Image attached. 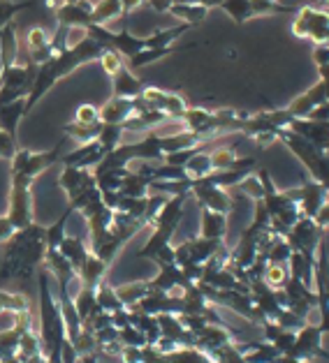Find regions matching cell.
Returning a JSON list of instances; mask_svg holds the SVG:
<instances>
[{"label":"cell","mask_w":329,"mask_h":363,"mask_svg":"<svg viewBox=\"0 0 329 363\" xmlns=\"http://www.w3.org/2000/svg\"><path fill=\"white\" fill-rule=\"evenodd\" d=\"M146 5L158 14H167L170 12V7L174 5V0H146Z\"/></svg>","instance_id":"53"},{"label":"cell","mask_w":329,"mask_h":363,"mask_svg":"<svg viewBox=\"0 0 329 363\" xmlns=\"http://www.w3.org/2000/svg\"><path fill=\"white\" fill-rule=\"evenodd\" d=\"M176 5H200V7H207V10H213V7H220L223 0H174Z\"/></svg>","instance_id":"51"},{"label":"cell","mask_w":329,"mask_h":363,"mask_svg":"<svg viewBox=\"0 0 329 363\" xmlns=\"http://www.w3.org/2000/svg\"><path fill=\"white\" fill-rule=\"evenodd\" d=\"M56 250L65 257V259L70 262V267H72L75 271L82 267L86 257L91 255V250H88V243L82 241L79 236H65L63 241H60V245L56 247Z\"/></svg>","instance_id":"25"},{"label":"cell","mask_w":329,"mask_h":363,"mask_svg":"<svg viewBox=\"0 0 329 363\" xmlns=\"http://www.w3.org/2000/svg\"><path fill=\"white\" fill-rule=\"evenodd\" d=\"M190 26L188 23H179L172 26V28H163L151 33L149 38H144V49H165V47H174V42L181 38L183 33H188Z\"/></svg>","instance_id":"26"},{"label":"cell","mask_w":329,"mask_h":363,"mask_svg":"<svg viewBox=\"0 0 329 363\" xmlns=\"http://www.w3.org/2000/svg\"><path fill=\"white\" fill-rule=\"evenodd\" d=\"M100 130H102V123H95V125H84V123H68L63 125V132L68 139L79 141V144H88V141H97L100 137Z\"/></svg>","instance_id":"32"},{"label":"cell","mask_w":329,"mask_h":363,"mask_svg":"<svg viewBox=\"0 0 329 363\" xmlns=\"http://www.w3.org/2000/svg\"><path fill=\"white\" fill-rule=\"evenodd\" d=\"M35 74H38V65L33 63L5 67L0 72V104L21 100V97L26 100L33 88Z\"/></svg>","instance_id":"6"},{"label":"cell","mask_w":329,"mask_h":363,"mask_svg":"<svg viewBox=\"0 0 329 363\" xmlns=\"http://www.w3.org/2000/svg\"><path fill=\"white\" fill-rule=\"evenodd\" d=\"M190 199L198 203L200 208H209V211H216V213H225L230 216V211L234 206V199L232 194L223 188H216L207 181H193L190 185Z\"/></svg>","instance_id":"10"},{"label":"cell","mask_w":329,"mask_h":363,"mask_svg":"<svg viewBox=\"0 0 329 363\" xmlns=\"http://www.w3.org/2000/svg\"><path fill=\"white\" fill-rule=\"evenodd\" d=\"M68 137H63L51 150H42V153H35L28 148H19L12 157V181H21L33 185V181L38 179L42 172H47L49 167L60 162L63 157V146H65Z\"/></svg>","instance_id":"4"},{"label":"cell","mask_w":329,"mask_h":363,"mask_svg":"<svg viewBox=\"0 0 329 363\" xmlns=\"http://www.w3.org/2000/svg\"><path fill=\"white\" fill-rule=\"evenodd\" d=\"M47 243H44V227L31 225L16 229L10 241L5 243V257L0 264V282L3 280H31L33 273L44 264Z\"/></svg>","instance_id":"2"},{"label":"cell","mask_w":329,"mask_h":363,"mask_svg":"<svg viewBox=\"0 0 329 363\" xmlns=\"http://www.w3.org/2000/svg\"><path fill=\"white\" fill-rule=\"evenodd\" d=\"M104 47L100 42H95L93 38H82L75 42L72 47H68L58 54H53L47 63L38 65V74H35V82L28 97H26V113H31L33 107L38 104L44 95H47L53 86H56L60 79H65L68 74H72L75 69H79L86 63H93V60H100Z\"/></svg>","instance_id":"1"},{"label":"cell","mask_w":329,"mask_h":363,"mask_svg":"<svg viewBox=\"0 0 329 363\" xmlns=\"http://www.w3.org/2000/svg\"><path fill=\"white\" fill-rule=\"evenodd\" d=\"M264 3H279V0H264Z\"/></svg>","instance_id":"58"},{"label":"cell","mask_w":329,"mask_h":363,"mask_svg":"<svg viewBox=\"0 0 329 363\" xmlns=\"http://www.w3.org/2000/svg\"><path fill=\"white\" fill-rule=\"evenodd\" d=\"M23 116H26V100L23 97L21 100L0 104V130L16 137V130H19V123Z\"/></svg>","instance_id":"24"},{"label":"cell","mask_w":329,"mask_h":363,"mask_svg":"<svg viewBox=\"0 0 329 363\" xmlns=\"http://www.w3.org/2000/svg\"><path fill=\"white\" fill-rule=\"evenodd\" d=\"M308 121H329V102H323L308 113Z\"/></svg>","instance_id":"55"},{"label":"cell","mask_w":329,"mask_h":363,"mask_svg":"<svg viewBox=\"0 0 329 363\" xmlns=\"http://www.w3.org/2000/svg\"><path fill=\"white\" fill-rule=\"evenodd\" d=\"M167 363H218L209 354H204L198 347H179L174 350L172 354H165Z\"/></svg>","instance_id":"38"},{"label":"cell","mask_w":329,"mask_h":363,"mask_svg":"<svg viewBox=\"0 0 329 363\" xmlns=\"http://www.w3.org/2000/svg\"><path fill=\"white\" fill-rule=\"evenodd\" d=\"M292 33L301 40H311L313 44L329 42V12L323 7H297Z\"/></svg>","instance_id":"5"},{"label":"cell","mask_w":329,"mask_h":363,"mask_svg":"<svg viewBox=\"0 0 329 363\" xmlns=\"http://www.w3.org/2000/svg\"><path fill=\"white\" fill-rule=\"evenodd\" d=\"M51 273L40 267L38 273V287H40V340H42V350L44 357L49 361H60V347L68 340L65 335V324H63V315H60V306H58V296H53L51 291Z\"/></svg>","instance_id":"3"},{"label":"cell","mask_w":329,"mask_h":363,"mask_svg":"<svg viewBox=\"0 0 329 363\" xmlns=\"http://www.w3.org/2000/svg\"><path fill=\"white\" fill-rule=\"evenodd\" d=\"M167 14L176 16L181 23H188L193 28V26H198V23H202L204 19H207L209 10H207V7H200V5H176L174 3Z\"/></svg>","instance_id":"35"},{"label":"cell","mask_w":329,"mask_h":363,"mask_svg":"<svg viewBox=\"0 0 329 363\" xmlns=\"http://www.w3.org/2000/svg\"><path fill=\"white\" fill-rule=\"evenodd\" d=\"M26 47H28V63L33 65L47 63V60L56 54L51 47V35L44 28H40V26H35V28L26 33Z\"/></svg>","instance_id":"18"},{"label":"cell","mask_w":329,"mask_h":363,"mask_svg":"<svg viewBox=\"0 0 329 363\" xmlns=\"http://www.w3.org/2000/svg\"><path fill=\"white\" fill-rule=\"evenodd\" d=\"M237 190L244 194V197H248V199H253V201H260L262 197H264V190H262V183H260V179L255 176V172L251 174V176H246V179L237 185Z\"/></svg>","instance_id":"46"},{"label":"cell","mask_w":329,"mask_h":363,"mask_svg":"<svg viewBox=\"0 0 329 363\" xmlns=\"http://www.w3.org/2000/svg\"><path fill=\"white\" fill-rule=\"evenodd\" d=\"M97 63L102 65V69L109 77H114L119 72V69H123L126 67V58H123L119 51H114V49H104L102 51V56H100V60H97Z\"/></svg>","instance_id":"45"},{"label":"cell","mask_w":329,"mask_h":363,"mask_svg":"<svg viewBox=\"0 0 329 363\" xmlns=\"http://www.w3.org/2000/svg\"><path fill=\"white\" fill-rule=\"evenodd\" d=\"M323 153H325V155H327V160H329V146H327V148H325V150H323Z\"/></svg>","instance_id":"57"},{"label":"cell","mask_w":329,"mask_h":363,"mask_svg":"<svg viewBox=\"0 0 329 363\" xmlns=\"http://www.w3.org/2000/svg\"><path fill=\"white\" fill-rule=\"evenodd\" d=\"M123 135L126 130L123 125H104L102 123V130H100V137H97V144L104 148V153H112L123 144Z\"/></svg>","instance_id":"40"},{"label":"cell","mask_w":329,"mask_h":363,"mask_svg":"<svg viewBox=\"0 0 329 363\" xmlns=\"http://www.w3.org/2000/svg\"><path fill=\"white\" fill-rule=\"evenodd\" d=\"M174 51H179L176 47H165V49H141L139 54H135L130 60H128V69H141V67H146V65H151V63H156V60H163V58H167L170 54H174Z\"/></svg>","instance_id":"33"},{"label":"cell","mask_w":329,"mask_h":363,"mask_svg":"<svg viewBox=\"0 0 329 363\" xmlns=\"http://www.w3.org/2000/svg\"><path fill=\"white\" fill-rule=\"evenodd\" d=\"M315 220V225L320 227V229H329V199L320 206V211H318V216L313 218Z\"/></svg>","instance_id":"52"},{"label":"cell","mask_w":329,"mask_h":363,"mask_svg":"<svg viewBox=\"0 0 329 363\" xmlns=\"http://www.w3.org/2000/svg\"><path fill=\"white\" fill-rule=\"evenodd\" d=\"M75 121L84 123V125H95V123H102L100 121V109L93 107V104H79L77 111H75Z\"/></svg>","instance_id":"48"},{"label":"cell","mask_w":329,"mask_h":363,"mask_svg":"<svg viewBox=\"0 0 329 363\" xmlns=\"http://www.w3.org/2000/svg\"><path fill=\"white\" fill-rule=\"evenodd\" d=\"M290 257H292V247L283 236H274L264 250L266 264H288Z\"/></svg>","instance_id":"37"},{"label":"cell","mask_w":329,"mask_h":363,"mask_svg":"<svg viewBox=\"0 0 329 363\" xmlns=\"http://www.w3.org/2000/svg\"><path fill=\"white\" fill-rule=\"evenodd\" d=\"M141 100H144L151 109L165 113V116L170 118V121H181L185 109H188V102H185L183 95L163 91V88H153V86L144 88V93H141Z\"/></svg>","instance_id":"11"},{"label":"cell","mask_w":329,"mask_h":363,"mask_svg":"<svg viewBox=\"0 0 329 363\" xmlns=\"http://www.w3.org/2000/svg\"><path fill=\"white\" fill-rule=\"evenodd\" d=\"M60 190L68 194L70 201H75L77 197H82L86 190L95 188V179L91 169H77V167H63V172L58 176Z\"/></svg>","instance_id":"14"},{"label":"cell","mask_w":329,"mask_h":363,"mask_svg":"<svg viewBox=\"0 0 329 363\" xmlns=\"http://www.w3.org/2000/svg\"><path fill=\"white\" fill-rule=\"evenodd\" d=\"M227 229H230V220L225 213L200 208V234L198 236L211 238V241H225Z\"/></svg>","instance_id":"20"},{"label":"cell","mask_w":329,"mask_h":363,"mask_svg":"<svg viewBox=\"0 0 329 363\" xmlns=\"http://www.w3.org/2000/svg\"><path fill=\"white\" fill-rule=\"evenodd\" d=\"M95 301H97V306H100L102 313L114 315V313H119V310H123V303L117 296V289H114L107 280L95 287Z\"/></svg>","instance_id":"34"},{"label":"cell","mask_w":329,"mask_h":363,"mask_svg":"<svg viewBox=\"0 0 329 363\" xmlns=\"http://www.w3.org/2000/svg\"><path fill=\"white\" fill-rule=\"evenodd\" d=\"M31 7H35V0H23V3H14V0H0V30H3V26L14 21L16 14L23 12V10H31Z\"/></svg>","instance_id":"43"},{"label":"cell","mask_w":329,"mask_h":363,"mask_svg":"<svg viewBox=\"0 0 329 363\" xmlns=\"http://www.w3.org/2000/svg\"><path fill=\"white\" fill-rule=\"evenodd\" d=\"M220 10H223L237 26H244L246 21L255 19V14H253V3H251V0H223Z\"/></svg>","instance_id":"31"},{"label":"cell","mask_w":329,"mask_h":363,"mask_svg":"<svg viewBox=\"0 0 329 363\" xmlns=\"http://www.w3.org/2000/svg\"><path fill=\"white\" fill-rule=\"evenodd\" d=\"M72 342V347L75 352L79 354V357H86V354H95L97 352V340H95V333L93 331H88V329H82L79 331V335L75 340H70Z\"/></svg>","instance_id":"44"},{"label":"cell","mask_w":329,"mask_h":363,"mask_svg":"<svg viewBox=\"0 0 329 363\" xmlns=\"http://www.w3.org/2000/svg\"><path fill=\"white\" fill-rule=\"evenodd\" d=\"M323 331H320L318 324H304L295 335V345L286 357L295 359V361H304L311 363L313 359H327L329 361V352L323 347Z\"/></svg>","instance_id":"8"},{"label":"cell","mask_w":329,"mask_h":363,"mask_svg":"<svg viewBox=\"0 0 329 363\" xmlns=\"http://www.w3.org/2000/svg\"><path fill=\"white\" fill-rule=\"evenodd\" d=\"M119 342L123 347H146V338L144 333H141L137 326H123L119 329Z\"/></svg>","instance_id":"47"},{"label":"cell","mask_w":329,"mask_h":363,"mask_svg":"<svg viewBox=\"0 0 329 363\" xmlns=\"http://www.w3.org/2000/svg\"><path fill=\"white\" fill-rule=\"evenodd\" d=\"M323 102H327V93H325V84L318 82L308 88L306 93H301L299 97H295L290 104H288V113L292 118H308V113L313 111L315 107H320Z\"/></svg>","instance_id":"17"},{"label":"cell","mask_w":329,"mask_h":363,"mask_svg":"<svg viewBox=\"0 0 329 363\" xmlns=\"http://www.w3.org/2000/svg\"><path fill=\"white\" fill-rule=\"evenodd\" d=\"M141 5H146V0H121L123 16H128V14H132L135 10H139Z\"/></svg>","instance_id":"56"},{"label":"cell","mask_w":329,"mask_h":363,"mask_svg":"<svg viewBox=\"0 0 329 363\" xmlns=\"http://www.w3.org/2000/svg\"><path fill=\"white\" fill-rule=\"evenodd\" d=\"M35 208H33V192L28 183L12 181L10 188V206H7V220L12 223L14 232L16 229H26L35 223Z\"/></svg>","instance_id":"9"},{"label":"cell","mask_w":329,"mask_h":363,"mask_svg":"<svg viewBox=\"0 0 329 363\" xmlns=\"http://www.w3.org/2000/svg\"><path fill=\"white\" fill-rule=\"evenodd\" d=\"M290 192V197L297 201V206L301 211V216L304 218H315L318 216V211L320 206L329 199V192L327 188H323L318 181L313 179H308L301 188H295V190H288Z\"/></svg>","instance_id":"12"},{"label":"cell","mask_w":329,"mask_h":363,"mask_svg":"<svg viewBox=\"0 0 329 363\" xmlns=\"http://www.w3.org/2000/svg\"><path fill=\"white\" fill-rule=\"evenodd\" d=\"M72 303H75V310H77V315H79V320H82V324H86L97 313H102L100 306H97V301H95V289L79 287L77 294L72 296Z\"/></svg>","instance_id":"27"},{"label":"cell","mask_w":329,"mask_h":363,"mask_svg":"<svg viewBox=\"0 0 329 363\" xmlns=\"http://www.w3.org/2000/svg\"><path fill=\"white\" fill-rule=\"evenodd\" d=\"M31 310V301L16 291H0V313H26Z\"/></svg>","instance_id":"41"},{"label":"cell","mask_w":329,"mask_h":363,"mask_svg":"<svg viewBox=\"0 0 329 363\" xmlns=\"http://www.w3.org/2000/svg\"><path fill=\"white\" fill-rule=\"evenodd\" d=\"M117 289V296L119 301L123 303V308H132V306H137L141 298H144L149 291H151V285H149V280H139V282H126V285H119V287H114Z\"/></svg>","instance_id":"30"},{"label":"cell","mask_w":329,"mask_h":363,"mask_svg":"<svg viewBox=\"0 0 329 363\" xmlns=\"http://www.w3.org/2000/svg\"><path fill=\"white\" fill-rule=\"evenodd\" d=\"M313 63L318 67L329 65V42L327 44H315V47H313Z\"/></svg>","instance_id":"50"},{"label":"cell","mask_w":329,"mask_h":363,"mask_svg":"<svg viewBox=\"0 0 329 363\" xmlns=\"http://www.w3.org/2000/svg\"><path fill=\"white\" fill-rule=\"evenodd\" d=\"M211 164H213V172H227L232 169L234 162H237V150L232 146H220L216 150H211Z\"/></svg>","instance_id":"42"},{"label":"cell","mask_w":329,"mask_h":363,"mask_svg":"<svg viewBox=\"0 0 329 363\" xmlns=\"http://www.w3.org/2000/svg\"><path fill=\"white\" fill-rule=\"evenodd\" d=\"M290 280V271H288V264H266L264 269V276L262 282L266 287L271 289H283L286 282Z\"/></svg>","instance_id":"39"},{"label":"cell","mask_w":329,"mask_h":363,"mask_svg":"<svg viewBox=\"0 0 329 363\" xmlns=\"http://www.w3.org/2000/svg\"><path fill=\"white\" fill-rule=\"evenodd\" d=\"M119 194L121 197H135V199H144L151 194V181L146 176H141L137 172H130L126 174V179H123L121 188H119Z\"/></svg>","instance_id":"28"},{"label":"cell","mask_w":329,"mask_h":363,"mask_svg":"<svg viewBox=\"0 0 329 363\" xmlns=\"http://www.w3.org/2000/svg\"><path fill=\"white\" fill-rule=\"evenodd\" d=\"M12 234H14V227H12V223L7 220L5 216L0 218V243H7L12 238Z\"/></svg>","instance_id":"54"},{"label":"cell","mask_w":329,"mask_h":363,"mask_svg":"<svg viewBox=\"0 0 329 363\" xmlns=\"http://www.w3.org/2000/svg\"><path fill=\"white\" fill-rule=\"evenodd\" d=\"M323 234H325V229H320L313 218L301 216L295 223V227L288 232L286 241L290 243L292 252H299V255H304L306 259L315 262L318 247L323 243Z\"/></svg>","instance_id":"7"},{"label":"cell","mask_w":329,"mask_h":363,"mask_svg":"<svg viewBox=\"0 0 329 363\" xmlns=\"http://www.w3.org/2000/svg\"><path fill=\"white\" fill-rule=\"evenodd\" d=\"M75 211L72 208H65V213L60 216L56 223H53L51 227H44V243H47V250H56V247L60 245V241L68 236L65 234V225H68V220H70V216H72Z\"/></svg>","instance_id":"36"},{"label":"cell","mask_w":329,"mask_h":363,"mask_svg":"<svg viewBox=\"0 0 329 363\" xmlns=\"http://www.w3.org/2000/svg\"><path fill=\"white\" fill-rule=\"evenodd\" d=\"M288 130H292L308 144H313L318 150L329 146V121H308V118H292Z\"/></svg>","instance_id":"16"},{"label":"cell","mask_w":329,"mask_h":363,"mask_svg":"<svg viewBox=\"0 0 329 363\" xmlns=\"http://www.w3.org/2000/svg\"><path fill=\"white\" fill-rule=\"evenodd\" d=\"M112 86H114V95L112 97H126V100H135L141 93H144V82L135 77L132 69H128V65L119 69L117 74L112 77Z\"/></svg>","instance_id":"21"},{"label":"cell","mask_w":329,"mask_h":363,"mask_svg":"<svg viewBox=\"0 0 329 363\" xmlns=\"http://www.w3.org/2000/svg\"><path fill=\"white\" fill-rule=\"evenodd\" d=\"M107 271H109V264H104L100 257H95L93 252L86 257L82 267L77 269V278L82 282V287L95 289L100 282H104Z\"/></svg>","instance_id":"22"},{"label":"cell","mask_w":329,"mask_h":363,"mask_svg":"<svg viewBox=\"0 0 329 363\" xmlns=\"http://www.w3.org/2000/svg\"><path fill=\"white\" fill-rule=\"evenodd\" d=\"M104 148L97 141H88V144H79L70 153H63L60 162L63 167H77V169H95L104 160Z\"/></svg>","instance_id":"15"},{"label":"cell","mask_w":329,"mask_h":363,"mask_svg":"<svg viewBox=\"0 0 329 363\" xmlns=\"http://www.w3.org/2000/svg\"><path fill=\"white\" fill-rule=\"evenodd\" d=\"M130 116H135V100L109 97L100 107V121L104 125H123Z\"/></svg>","instance_id":"19"},{"label":"cell","mask_w":329,"mask_h":363,"mask_svg":"<svg viewBox=\"0 0 329 363\" xmlns=\"http://www.w3.org/2000/svg\"><path fill=\"white\" fill-rule=\"evenodd\" d=\"M16 150H19V146H16V137L0 130V160H12Z\"/></svg>","instance_id":"49"},{"label":"cell","mask_w":329,"mask_h":363,"mask_svg":"<svg viewBox=\"0 0 329 363\" xmlns=\"http://www.w3.org/2000/svg\"><path fill=\"white\" fill-rule=\"evenodd\" d=\"M16 58H19V35H16L14 21H10L0 30V65L3 69L12 67L16 65Z\"/></svg>","instance_id":"23"},{"label":"cell","mask_w":329,"mask_h":363,"mask_svg":"<svg viewBox=\"0 0 329 363\" xmlns=\"http://www.w3.org/2000/svg\"><path fill=\"white\" fill-rule=\"evenodd\" d=\"M93 0H79V3H60L53 7V16L60 28H86L91 21Z\"/></svg>","instance_id":"13"},{"label":"cell","mask_w":329,"mask_h":363,"mask_svg":"<svg viewBox=\"0 0 329 363\" xmlns=\"http://www.w3.org/2000/svg\"><path fill=\"white\" fill-rule=\"evenodd\" d=\"M183 172H185V176H188L190 181H198V179H204V176H209L213 172L209 150H204V148L195 150L190 160L183 164Z\"/></svg>","instance_id":"29"}]
</instances>
